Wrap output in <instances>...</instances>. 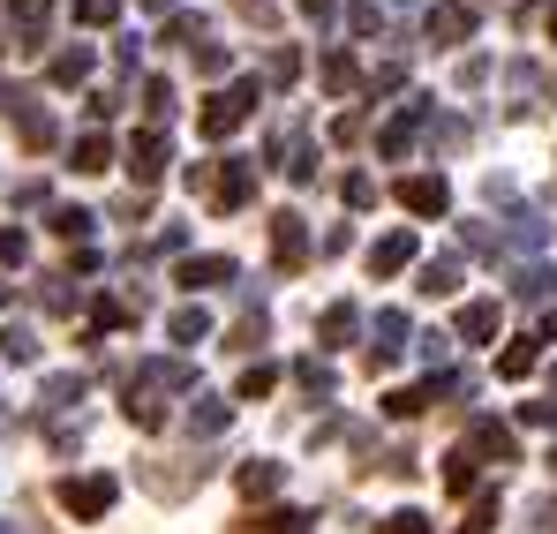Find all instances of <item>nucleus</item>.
<instances>
[{"mask_svg":"<svg viewBox=\"0 0 557 534\" xmlns=\"http://www.w3.org/2000/svg\"><path fill=\"white\" fill-rule=\"evenodd\" d=\"M324 84H332V90H355V53H339V46H332V53H324Z\"/></svg>","mask_w":557,"mask_h":534,"instance_id":"36","label":"nucleus"},{"mask_svg":"<svg viewBox=\"0 0 557 534\" xmlns=\"http://www.w3.org/2000/svg\"><path fill=\"white\" fill-rule=\"evenodd\" d=\"M23 257H30V241H23V234L8 226V234H0V264H23Z\"/></svg>","mask_w":557,"mask_h":534,"instance_id":"47","label":"nucleus"},{"mask_svg":"<svg viewBox=\"0 0 557 534\" xmlns=\"http://www.w3.org/2000/svg\"><path fill=\"white\" fill-rule=\"evenodd\" d=\"M272 257H278V271H301V264H309V234H301V211H278V219H272Z\"/></svg>","mask_w":557,"mask_h":534,"instance_id":"8","label":"nucleus"},{"mask_svg":"<svg viewBox=\"0 0 557 534\" xmlns=\"http://www.w3.org/2000/svg\"><path fill=\"white\" fill-rule=\"evenodd\" d=\"M69 159H76V174H106V166H113V144H106V136H76V151H69Z\"/></svg>","mask_w":557,"mask_h":534,"instance_id":"23","label":"nucleus"},{"mask_svg":"<svg viewBox=\"0 0 557 534\" xmlns=\"http://www.w3.org/2000/svg\"><path fill=\"white\" fill-rule=\"evenodd\" d=\"M294 384H301L309 399H332V384H339V376H332V361H324V355H309V361H294Z\"/></svg>","mask_w":557,"mask_h":534,"instance_id":"20","label":"nucleus"},{"mask_svg":"<svg viewBox=\"0 0 557 534\" xmlns=\"http://www.w3.org/2000/svg\"><path fill=\"white\" fill-rule=\"evenodd\" d=\"M234 482H242V497H278V482H286V474H278V459H242V474H234Z\"/></svg>","mask_w":557,"mask_h":534,"instance_id":"17","label":"nucleus"},{"mask_svg":"<svg viewBox=\"0 0 557 534\" xmlns=\"http://www.w3.org/2000/svg\"><path fill=\"white\" fill-rule=\"evenodd\" d=\"M76 399H84V376H46V399H38V407L61 414V407H76Z\"/></svg>","mask_w":557,"mask_h":534,"instance_id":"32","label":"nucleus"},{"mask_svg":"<svg viewBox=\"0 0 557 534\" xmlns=\"http://www.w3.org/2000/svg\"><path fill=\"white\" fill-rule=\"evenodd\" d=\"M445 497H474V451H453V459H445Z\"/></svg>","mask_w":557,"mask_h":534,"instance_id":"24","label":"nucleus"},{"mask_svg":"<svg viewBox=\"0 0 557 534\" xmlns=\"http://www.w3.org/2000/svg\"><path fill=\"white\" fill-rule=\"evenodd\" d=\"M278 384V369L272 361H249V369H242V384H234V392H242V399H264V392H272Z\"/></svg>","mask_w":557,"mask_h":534,"instance_id":"33","label":"nucleus"},{"mask_svg":"<svg viewBox=\"0 0 557 534\" xmlns=\"http://www.w3.org/2000/svg\"><path fill=\"white\" fill-rule=\"evenodd\" d=\"M91 226H98V219H91V211H76V203H69V211H53V234H61V241H84Z\"/></svg>","mask_w":557,"mask_h":534,"instance_id":"35","label":"nucleus"},{"mask_svg":"<svg viewBox=\"0 0 557 534\" xmlns=\"http://www.w3.org/2000/svg\"><path fill=\"white\" fill-rule=\"evenodd\" d=\"M399 203H407L414 219H445L453 188H445V174H407V181H399Z\"/></svg>","mask_w":557,"mask_h":534,"instance_id":"6","label":"nucleus"},{"mask_svg":"<svg viewBox=\"0 0 557 534\" xmlns=\"http://www.w3.org/2000/svg\"><path fill=\"white\" fill-rule=\"evenodd\" d=\"M535 527H543V534H557V497H543V505H535Z\"/></svg>","mask_w":557,"mask_h":534,"instance_id":"50","label":"nucleus"},{"mask_svg":"<svg viewBox=\"0 0 557 534\" xmlns=\"http://www.w3.org/2000/svg\"><path fill=\"white\" fill-rule=\"evenodd\" d=\"M196 53V76H226V46H188Z\"/></svg>","mask_w":557,"mask_h":534,"instance_id":"42","label":"nucleus"},{"mask_svg":"<svg viewBox=\"0 0 557 534\" xmlns=\"http://www.w3.org/2000/svg\"><path fill=\"white\" fill-rule=\"evenodd\" d=\"M136 430H159L166 422V407H159V384H128V407H121Z\"/></svg>","mask_w":557,"mask_h":534,"instance_id":"18","label":"nucleus"},{"mask_svg":"<svg viewBox=\"0 0 557 534\" xmlns=\"http://www.w3.org/2000/svg\"><path fill=\"white\" fill-rule=\"evenodd\" d=\"M460 38H474V8L437 0V8H430V46H460Z\"/></svg>","mask_w":557,"mask_h":534,"instance_id":"10","label":"nucleus"},{"mask_svg":"<svg viewBox=\"0 0 557 534\" xmlns=\"http://www.w3.org/2000/svg\"><path fill=\"white\" fill-rule=\"evenodd\" d=\"M355 332H362V309L355 301H332L317 316V347H355Z\"/></svg>","mask_w":557,"mask_h":534,"instance_id":"11","label":"nucleus"},{"mask_svg":"<svg viewBox=\"0 0 557 534\" xmlns=\"http://www.w3.org/2000/svg\"><path fill=\"white\" fill-rule=\"evenodd\" d=\"M264 339H272V316H264V309H257V316H242V324H234V347H242V355H257V347H264Z\"/></svg>","mask_w":557,"mask_h":534,"instance_id":"31","label":"nucleus"},{"mask_svg":"<svg viewBox=\"0 0 557 534\" xmlns=\"http://www.w3.org/2000/svg\"><path fill=\"white\" fill-rule=\"evenodd\" d=\"M234 534H309V512L286 505V512H264V520H242Z\"/></svg>","mask_w":557,"mask_h":534,"instance_id":"22","label":"nucleus"},{"mask_svg":"<svg viewBox=\"0 0 557 534\" xmlns=\"http://www.w3.org/2000/svg\"><path fill=\"white\" fill-rule=\"evenodd\" d=\"M550 38H557V8H550Z\"/></svg>","mask_w":557,"mask_h":534,"instance_id":"52","label":"nucleus"},{"mask_svg":"<svg viewBox=\"0 0 557 534\" xmlns=\"http://www.w3.org/2000/svg\"><path fill=\"white\" fill-rule=\"evenodd\" d=\"M422 121H437V105H430V98H407V105L392 113V128L376 136V151H384V159H407V144H414V128H422Z\"/></svg>","mask_w":557,"mask_h":534,"instance_id":"5","label":"nucleus"},{"mask_svg":"<svg viewBox=\"0 0 557 534\" xmlns=\"http://www.w3.org/2000/svg\"><path fill=\"white\" fill-rule=\"evenodd\" d=\"M460 286V257H430L422 264V294H453Z\"/></svg>","mask_w":557,"mask_h":534,"instance_id":"26","label":"nucleus"},{"mask_svg":"<svg viewBox=\"0 0 557 534\" xmlns=\"http://www.w3.org/2000/svg\"><path fill=\"white\" fill-rule=\"evenodd\" d=\"M166 159H174V151H166V136H159V128H144V136L128 144V174H136V188H151V181L166 174Z\"/></svg>","mask_w":557,"mask_h":534,"instance_id":"9","label":"nucleus"},{"mask_svg":"<svg viewBox=\"0 0 557 534\" xmlns=\"http://www.w3.org/2000/svg\"><path fill=\"white\" fill-rule=\"evenodd\" d=\"M166 339H174V347H196V339H211V309H203V301L174 309V316H166Z\"/></svg>","mask_w":557,"mask_h":534,"instance_id":"15","label":"nucleus"},{"mask_svg":"<svg viewBox=\"0 0 557 534\" xmlns=\"http://www.w3.org/2000/svg\"><path fill=\"white\" fill-rule=\"evenodd\" d=\"M347 23H355V30L370 38V30H376V0H355V8H347Z\"/></svg>","mask_w":557,"mask_h":534,"instance_id":"48","label":"nucleus"},{"mask_svg":"<svg viewBox=\"0 0 557 534\" xmlns=\"http://www.w3.org/2000/svg\"><path fill=\"white\" fill-rule=\"evenodd\" d=\"M467 451H474V459H497V467H512V459H520V437H512L505 422H490V414H482V422L467 430Z\"/></svg>","mask_w":557,"mask_h":534,"instance_id":"7","label":"nucleus"},{"mask_svg":"<svg viewBox=\"0 0 557 534\" xmlns=\"http://www.w3.org/2000/svg\"><path fill=\"white\" fill-rule=\"evenodd\" d=\"M53 136H61V128H53V113H38V105H23V144H30V151H46Z\"/></svg>","mask_w":557,"mask_h":534,"instance_id":"30","label":"nucleus"},{"mask_svg":"<svg viewBox=\"0 0 557 534\" xmlns=\"http://www.w3.org/2000/svg\"><path fill=\"white\" fill-rule=\"evenodd\" d=\"M188 188L211 196V211H242L257 196V159H211V166H188Z\"/></svg>","mask_w":557,"mask_h":534,"instance_id":"1","label":"nucleus"},{"mask_svg":"<svg viewBox=\"0 0 557 534\" xmlns=\"http://www.w3.org/2000/svg\"><path fill=\"white\" fill-rule=\"evenodd\" d=\"M384 534H430V520H422V512H392V520H384Z\"/></svg>","mask_w":557,"mask_h":534,"instance_id":"46","label":"nucleus"},{"mask_svg":"<svg viewBox=\"0 0 557 534\" xmlns=\"http://www.w3.org/2000/svg\"><path fill=\"white\" fill-rule=\"evenodd\" d=\"M166 38H174V46H188V38H203V15H174V23H166Z\"/></svg>","mask_w":557,"mask_h":534,"instance_id":"43","label":"nucleus"},{"mask_svg":"<svg viewBox=\"0 0 557 534\" xmlns=\"http://www.w3.org/2000/svg\"><path fill=\"white\" fill-rule=\"evenodd\" d=\"M286 181H301V188L317 181V144H294V159H286Z\"/></svg>","mask_w":557,"mask_h":534,"instance_id":"38","label":"nucleus"},{"mask_svg":"<svg viewBox=\"0 0 557 534\" xmlns=\"http://www.w3.org/2000/svg\"><path fill=\"white\" fill-rule=\"evenodd\" d=\"M144 8H151V15H166V8H174V0H144Z\"/></svg>","mask_w":557,"mask_h":534,"instance_id":"51","label":"nucleus"},{"mask_svg":"<svg viewBox=\"0 0 557 534\" xmlns=\"http://www.w3.org/2000/svg\"><path fill=\"white\" fill-rule=\"evenodd\" d=\"M113 15H121V0H76V23H113Z\"/></svg>","mask_w":557,"mask_h":534,"instance_id":"41","label":"nucleus"},{"mask_svg":"<svg viewBox=\"0 0 557 534\" xmlns=\"http://www.w3.org/2000/svg\"><path fill=\"white\" fill-rule=\"evenodd\" d=\"M460 144H467L460 121H430V151H460Z\"/></svg>","mask_w":557,"mask_h":534,"instance_id":"40","label":"nucleus"},{"mask_svg":"<svg viewBox=\"0 0 557 534\" xmlns=\"http://www.w3.org/2000/svg\"><path fill=\"white\" fill-rule=\"evenodd\" d=\"M407 339H414V324H407L399 309H376V324H370V369H392V361L407 355Z\"/></svg>","mask_w":557,"mask_h":534,"instance_id":"4","label":"nucleus"},{"mask_svg":"<svg viewBox=\"0 0 557 534\" xmlns=\"http://www.w3.org/2000/svg\"><path fill=\"white\" fill-rule=\"evenodd\" d=\"M301 15H309L317 30H332V15H339V8H332V0H301Z\"/></svg>","mask_w":557,"mask_h":534,"instance_id":"49","label":"nucleus"},{"mask_svg":"<svg viewBox=\"0 0 557 534\" xmlns=\"http://www.w3.org/2000/svg\"><path fill=\"white\" fill-rule=\"evenodd\" d=\"M226 278H242L234 257H188L182 264V286H226Z\"/></svg>","mask_w":557,"mask_h":534,"instance_id":"16","label":"nucleus"},{"mask_svg":"<svg viewBox=\"0 0 557 534\" xmlns=\"http://www.w3.org/2000/svg\"><path fill=\"white\" fill-rule=\"evenodd\" d=\"M460 339H467V347L497 339V301H467V309H460Z\"/></svg>","mask_w":557,"mask_h":534,"instance_id":"19","label":"nucleus"},{"mask_svg":"<svg viewBox=\"0 0 557 534\" xmlns=\"http://www.w3.org/2000/svg\"><path fill=\"white\" fill-rule=\"evenodd\" d=\"M430 399H437V392H430V384H414V392H392V399H384V414H392V422H414Z\"/></svg>","mask_w":557,"mask_h":534,"instance_id":"27","label":"nucleus"},{"mask_svg":"<svg viewBox=\"0 0 557 534\" xmlns=\"http://www.w3.org/2000/svg\"><path fill=\"white\" fill-rule=\"evenodd\" d=\"M339 196H347L355 211H370V203H376V181L370 174H347V181H339Z\"/></svg>","mask_w":557,"mask_h":534,"instance_id":"39","label":"nucleus"},{"mask_svg":"<svg viewBox=\"0 0 557 534\" xmlns=\"http://www.w3.org/2000/svg\"><path fill=\"white\" fill-rule=\"evenodd\" d=\"M550 286H557V278H550V271H543V264L512 271V301H550Z\"/></svg>","mask_w":557,"mask_h":534,"instance_id":"25","label":"nucleus"},{"mask_svg":"<svg viewBox=\"0 0 557 534\" xmlns=\"http://www.w3.org/2000/svg\"><path fill=\"white\" fill-rule=\"evenodd\" d=\"M234 422V407L219 399V392H196V407H188V437H219Z\"/></svg>","mask_w":557,"mask_h":534,"instance_id":"13","label":"nucleus"},{"mask_svg":"<svg viewBox=\"0 0 557 534\" xmlns=\"http://www.w3.org/2000/svg\"><path fill=\"white\" fill-rule=\"evenodd\" d=\"M407 264H414V234H407V226H392V234L370 249V271H376V278H392V271H407Z\"/></svg>","mask_w":557,"mask_h":534,"instance_id":"12","label":"nucleus"},{"mask_svg":"<svg viewBox=\"0 0 557 534\" xmlns=\"http://www.w3.org/2000/svg\"><path fill=\"white\" fill-rule=\"evenodd\" d=\"M535 355H543V339H535V332H520V339L497 355V376H528V369H535Z\"/></svg>","mask_w":557,"mask_h":534,"instance_id":"21","label":"nucleus"},{"mask_svg":"<svg viewBox=\"0 0 557 534\" xmlns=\"http://www.w3.org/2000/svg\"><path fill=\"white\" fill-rule=\"evenodd\" d=\"M46 15H53V0H8V23L23 46H46Z\"/></svg>","mask_w":557,"mask_h":534,"instance_id":"14","label":"nucleus"},{"mask_svg":"<svg viewBox=\"0 0 557 534\" xmlns=\"http://www.w3.org/2000/svg\"><path fill=\"white\" fill-rule=\"evenodd\" d=\"M113 497H121V489H113V474H69V482H61V505H69L76 520H106V512H113Z\"/></svg>","mask_w":557,"mask_h":534,"instance_id":"3","label":"nucleus"},{"mask_svg":"<svg viewBox=\"0 0 557 534\" xmlns=\"http://www.w3.org/2000/svg\"><path fill=\"white\" fill-rule=\"evenodd\" d=\"M0 355L8 361H38V339H30L23 324H8V332H0Z\"/></svg>","mask_w":557,"mask_h":534,"instance_id":"37","label":"nucleus"},{"mask_svg":"<svg viewBox=\"0 0 557 534\" xmlns=\"http://www.w3.org/2000/svg\"><path fill=\"white\" fill-rule=\"evenodd\" d=\"M257 105H264V84H257V76H242V84H226L211 105H203V121H196V128H203V136H234Z\"/></svg>","mask_w":557,"mask_h":534,"instance_id":"2","label":"nucleus"},{"mask_svg":"<svg viewBox=\"0 0 557 534\" xmlns=\"http://www.w3.org/2000/svg\"><path fill=\"white\" fill-rule=\"evenodd\" d=\"M520 422H535V430H557V399H535V407H520Z\"/></svg>","mask_w":557,"mask_h":534,"instance_id":"45","label":"nucleus"},{"mask_svg":"<svg viewBox=\"0 0 557 534\" xmlns=\"http://www.w3.org/2000/svg\"><path fill=\"white\" fill-rule=\"evenodd\" d=\"M144 113H151V128H159V121H174V84H166V76H151V84H144Z\"/></svg>","mask_w":557,"mask_h":534,"instance_id":"28","label":"nucleus"},{"mask_svg":"<svg viewBox=\"0 0 557 534\" xmlns=\"http://www.w3.org/2000/svg\"><path fill=\"white\" fill-rule=\"evenodd\" d=\"M91 76V46H69L61 61H53V84H84Z\"/></svg>","mask_w":557,"mask_h":534,"instance_id":"29","label":"nucleus"},{"mask_svg":"<svg viewBox=\"0 0 557 534\" xmlns=\"http://www.w3.org/2000/svg\"><path fill=\"white\" fill-rule=\"evenodd\" d=\"M505 241H512V249H543V219H535V211H520V219L505 226Z\"/></svg>","mask_w":557,"mask_h":534,"instance_id":"34","label":"nucleus"},{"mask_svg":"<svg viewBox=\"0 0 557 534\" xmlns=\"http://www.w3.org/2000/svg\"><path fill=\"white\" fill-rule=\"evenodd\" d=\"M0 534H8V520H0Z\"/></svg>","mask_w":557,"mask_h":534,"instance_id":"53","label":"nucleus"},{"mask_svg":"<svg viewBox=\"0 0 557 534\" xmlns=\"http://www.w3.org/2000/svg\"><path fill=\"white\" fill-rule=\"evenodd\" d=\"M294 69H301V53H294V46H278V53H272V84H294Z\"/></svg>","mask_w":557,"mask_h":534,"instance_id":"44","label":"nucleus"}]
</instances>
